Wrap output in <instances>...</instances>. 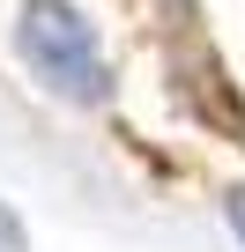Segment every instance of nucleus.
<instances>
[{
    "mask_svg": "<svg viewBox=\"0 0 245 252\" xmlns=\"http://www.w3.org/2000/svg\"><path fill=\"white\" fill-rule=\"evenodd\" d=\"M223 222H230V230H238V245H245V186H230V193H223Z\"/></svg>",
    "mask_w": 245,
    "mask_h": 252,
    "instance_id": "obj_2",
    "label": "nucleus"
},
{
    "mask_svg": "<svg viewBox=\"0 0 245 252\" xmlns=\"http://www.w3.org/2000/svg\"><path fill=\"white\" fill-rule=\"evenodd\" d=\"M15 52L67 104H104L111 96V60H104V45H97V30H89V15L74 0H23Z\"/></svg>",
    "mask_w": 245,
    "mask_h": 252,
    "instance_id": "obj_1",
    "label": "nucleus"
}]
</instances>
